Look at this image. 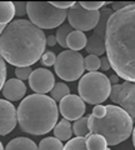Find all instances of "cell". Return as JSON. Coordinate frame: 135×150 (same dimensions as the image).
Segmentation results:
<instances>
[{"label":"cell","instance_id":"6da1fadb","mask_svg":"<svg viewBox=\"0 0 135 150\" xmlns=\"http://www.w3.org/2000/svg\"><path fill=\"white\" fill-rule=\"evenodd\" d=\"M105 51L116 75L124 81L135 83V3L109 18Z\"/></svg>","mask_w":135,"mask_h":150},{"label":"cell","instance_id":"7a4b0ae2","mask_svg":"<svg viewBox=\"0 0 135 150\" xmlns=\"http://www.w3.org/2000/svg\"><path fill=\"white\" fill-rule=\"evenodd\" d=\"M46 35L30 20L18 19L0 34V56L18 68L35 64L45 53Z\"/></svg>","mask_w":135,"mask_h":150},{"label":"cell","instance_id":"3957f363","mask_svg":"<svg viewBox=\"0 0 135 150\" xmlns=\"http://www.w3.org/2000/svg\"><path fill=\"white\" fill-rule=\"evenodd\" d=\"M18 123L24 133L44 135L52 131L58 123V105L52 98L31 94L21 100L16 110Z\"/></svg>","mask_w":135,"mask_h":150},{"label":"cell","instance_id":"277c9868","mask_svg":"<svg viewBox=\"0 0 135 150\" xmlns=\"http://www.w3.org/2000/svg\"><path fill=\"white\" fill-rule=\"evenodd\" d=\"M133 118L122 108L115 105L106 106L104 118H95L89 115V133L100 134L104 137L108 145H118L125 142L133 133Z\"/></svg>","mask_w":135,"mask_h":150},{"label":"cell","instance_id":"5b68a950","mask_svg":"<svg viewBox=\"0 0 135 150\" xmlns=\"http://www.w3.org/2000/svg\"><path fill=\"white\" fill-rule=\"evenodd\" d=\"M79 96L84 103L100 105L110 96L111 83L105 74L94 71L83 75L78 85Z\"/></svg>","mask_w":135,"mask_h":150},{"label":"cell","instance_id":"8992f818","mask_svg":"<svg viewBox=\"0 0 135 150\" xmlns=\"http://www.w3.org/2000/svg\"><path fill=\"white\" fill-rule=\"evenodd\" d=\"M26 11L30 23L39 29H54L68 18V10L55 8L49 1H29L26 3Z\"/></svg>","mask_w":135,"mask_h":150},{"label":"cell","instance_id":"52a82bcc","mask_svg":"<svg viewBox=\"0 0 135 150\" xmlns=\"http://www.w3.org/2000/svg\"><path fill=\"white\" fill-rule=\"evenodd\" d=\"M54 69L60 79L66 81H75L78 79H81L84 70H85L84 58L79 51H61L57 56Z\"/></svg>","mask_w":135,"mask_h":150},{"label":"cell","instance_id":"ba28073f","mask_svg":"<svg viewBox=\"0 0 135 150\" xmlns=\"http://www.w3.org/2000/svg\"><path fill=\"white\" fill-rule=\"evenodd\" d=\"M68 20L69 25L75 30L83 33L94 30L100 20V11L86 10L80 5V3H74V5L68 11Z\"/></svg>","mask_w":135,"mask_h":150},{"label":"cell","instance_id":"9c48e42d","mask_svg":"<svg viewBox=\"0 0 135 150\" xmlns=\"http://www.w3.org/2000/svg\"><path fill=\"white\" fill-rule=\"evenodd\" d=\"M113 14L110 9H103L100 11V20L93 30V34L88 38L86 51L89 55H103L105 53V38H106V25H108L109 18Z\"/></svg>","mask_w":135,"mask_h":150},{"label":"cell","instance_id":"30bf717a","mask_svg":"<svg viewBox=\"0 0 135 150\" xmlns=\"http://www.w3.org/2000/svg\"><path fill=\"white\" fill-rule=\"evenodd\" d=\"M110 99L135 119V83L124 81L111 86Z\"/></svg>","mask_w":135,"mask_h":150},{"label":"cell","instance_id":"8fae6325","mask_svg":"<svg viewBox=\"0 0 135 150\" xmlns=\"http://www.w3.org/2000/svg\"><path fill=\"white\" fill-rule=\"evenodd\" d=\"M29 85L35 94L45 95L46 93L52 91L55 85V76L49 69L39 68L33 70L29 78Z\"/></svg>","mask_w":135,"mask_h":150},{"label":"cell","instance_id":"7c38bea8","mask_svg":"<svg viewBox=\"0 0 135 150\" xmlns=\"http://www.w3.org/2000/svg\"><path fill=\"white\" fill-rule=\"evenodd\" d=\"M85 103L81 100L80 96L74 95V94H70V95L65 96L64 99L60 101L59 105V111L60 114L64 116V119L66 120H78L83 118L84 112H85Z\"/></svg>","mask_w":135,"mask_h":150},{"label":"cell","instance_id":"4fadbf2b","mask_svg":"<svg viewBox=\"0 0 135 150\" xmlns=\"http://www.w3.org/2000/svg\"><path fill=\"white\" fill-rule=\"evenodd\" d=\"M18 123L16 109L10 101L0 99V135H6L15 129Z\"/></svg>","mask_w":135,"mask_h":150},{"label":"cell","instance_id":"5bb4252c","mask_svg":"<svg viewBox=\"0 0 135 150\" xmlns=\"http://www.w3.org/2000/svg\"><path fill=\"white\" fill-rule=\"evenodd\" d=\"M1 93L8 101H18V100H21L25 96L26 86L21 80L16 78L9 79L4 84Z\"/></svg>","mask_w":135,"mask_h":150},{"label":"cell","instance_id":"9a60e30c","mask_svg":"<svg viewBox=\"0 0 135 150\" xmlns=\"http://www.w3.org/2000/svg\"><path fill=\"white\" fill-rule=\"evenodd\" d=\"M86 43H88L86 35L79 30H73L66 39V46L73 51H79L86 48Z\"/></svg>","mask_w":135,"mask_h":150},{"label":"cell","instance_id":"2e32d148","mask_svg":"<svg viewBox=\"0 0 135 150\" xmlns=\"http://www.w3.org/2000/svg\"><path fill=\"white\" fill-rule=\"evenodd\" d=\"M53 130H54V138H57L60 142H69L73 137V125L66 119L60 120Z\"/></svg>","mask_w":135,"mask_h":150},{"label":"cell","instance_id":"e0dca14e","mask_svg":"<svg viewBox=\"0 0 135 150\" xmlns=\"http://www.w3.org/2000/svg\"><path fill=\"white\" fill-rule=\"evenodd\" d=\"M4 150H38V146L31 139L20 137L9 142Z\"/></svg>","mask_w":135,"mask_h":150},{"label":"cell","instance_id":"ac0fdd59","mask_svg":"<svg viewBox=\"0 0 135 150\" xmlns=\"http://www.w3.org/2000/svg\"><path fill=\"white\" fill-rule=\"evenodd\" d=\"M15 16V6L11 1H0V25L5 26L13 21Z\"/></svg>","mask_w":135,"mask_h":150},{"label":"cell","instance_id":"d6986e66","mask_svg":"<svg viewBox=\"0 0 135 150\" xmlns=\"http://www.w3.org/2000/svg\"><path fill=\"white\" fill-rule=\"evenodd\" d=\"M86 140V148L88 150H106L108 149V143L104 137H101L100 134H91L89 133L88 137L85 138Z\"/></svg>","mask_w":135,"mask_h":150},{"label":"cell","instance_id":"ffe728a7","mask_svg":"<svg viewBox=\"0 0 135 150\" xmlns=\"http://www.w3.org/2000/svg\"><path fill=\"white\" fill-rule=\"evenodd\" d=\"M73 133L78 138H85L89 134V116H83L73 124Z\"/></svg>","mask_w":135,"mask_h":150},{"label":"cell","instance_id":"44dd1931","mask_svg":"<svg viewBox=\"0 0 135 150\" xmlns=\"http://www.w3.org/2000/svg\"><path fill=\"white\" fill-rule=\"evenodd\" d=\"M52 93V95H50V98L57 103V101H61L65 96L70 95V89H69V86L66 85V84L64 83H57L53 88V90L50 91Z\"/></svg>","mask_w":135,"mask_h":150},{"label":"cell","instance_id":"7402d4cb","mask_svg":"<svg viewBox=\"0 0 135 150\" xmlns=\"http://www.w3.org/2000/svg\"><path fill=\"white\" fill-rule=\"evenodd\" d=\"M38 150H64V145L57 138L49 137V138H44L39 143Z\"/></svg>","mask_w":135,"mask_h":150},{"label":"cell","instance_id":"603a6c76","mask_svg":"<svg viewBox=\"0 0 135 150\" xmlns=\"http://www.w3.org/2000/svg\"><path fill=\"white\" fill-rule=\"evenodd\" d=\"M71 31H73V28L69 24H64L60 28H58L55 38H57V41L60 44V46H63V48H68L66 46V39H68V36H69V34H70Z\"/></svg>","mask_w":135,"mask_h":150},{"label":"cell","instance_id":"cb8c5ba5","mask_svg":"<svg viewBox=\"0 0 135 150\" xmlns=\"http://www.w3.org/2000/svg\"><path fill=\"white\" fill-rule=\"evenodd\" d=\"M64 150H88L85 138L76 137L74 139H70L66 145H64Z\"/></svg>","mask_w":135,"mask_h":150},{"label":"cell","instance_id":"d4e9b609","mask_svg":"<svg viewBox=\"0 0 135 150\" xmlns=\"http://www.w3.org/2000/svg\"><path fill=\"white\" fill-rule=\"evenodd\" d=\"M84 67L86 70H89V73H94L98 69H100V59L96 55H88L84 59Z\"/></svg>","mask_w":135,"mask_h":150},{"label":"cell","instance_id":"484cf974","mask_svg":"<svg viewBox=\"0 0 135 150\" xmlns=\"http://www.w3.org/2000/svg\"><path fill=\"white\" fill-rule=\"evenodd\" d=\"M41 64L44 67H52V65H55V62H57V55H55L53 51H45L41 56Z\"/></svg>","mask_w":135,"mask_h":150},{"label":"cell","instance_id":"4316f807","mask_svg":"<svg viewBox=\"0 0 135 150\" xmlns=\"http://www.w3.org/2000/svg\"><path fill=\"white\" fill-rule=\"evenodd\" d=\"M33 73V69L30 67H26V68H16L15 69V76L16 79L19 80H26V79L30 78V75Z\"/></svg>","mask_w":135,"mask_h":150},{"label":"cell","instance_id":"83f0119b","mask_svg":"<svg viewBox=\"0 0 135 150\" xmlns=\"http://www.w3.org/2000/svg\"><path fill=\"white\" fill-rule=\"evenodd\" d=\"M106 3L104 1H80V5L86 9V10H91V11H95V10H99L101 6H104Z\"/></svg>","mask_w":135,"mask_h":150},{"label":"cell","instance_id":"f1b7e54d","mask_svg":"<svg viewBox=\"0 0 135 150\" xmlns=\"http://www.w3.org/2000/svg\"><path fill=\"white\" fill-rule=\"evenodd\" d=\"M5 81H6V65L4 59L0 56V91H1Z\"/></svg>","mask_w":135,"mask_h":150},{"label":"cell","instance_id":"f546056e","mask_svg":"<svg viewBox=\"0 0 135 150\" xmlns=\"http://www.w3.org/2000/svg\"><path fill=\"white\" fill-rule=\"evenodd\" d=\"M15 6V16H24L28 14L26 11V3L24 1H15L14 3Z\"/></svg>","mask_w":135,"mask_h":150},{"label":"cell","instance_id":"4dcf8cb0","mask_svg":"<svg viewBox=\"0 0 135 150\" xmlns=\"http://www.w3.org/2000/svg\"><path fill=\"white\" fill-rule=\"evenodd\" d=\"M93 115L95 116V118H104V116L106 115V106L105 105H96L94 106V109H93Z\"/></svg>","mask_w":135,"mask_h":150},{"label":"cell","instance_id":"1f68e13d","mask_svg":"<svg viewBox=\"0 0 135 150\" xmlns=\"http://www.w3.org/2000/svg\"><path fill=\"white\" fill-rule=\"evenodd\" d=\"M55 8L61 9V10H68V8L70 9L74 5V1H53L52 3Z\"/></svg>","mask_w":135,"mask_h":150},{"label":"cell","instance_id":"d6a6232c","mask_svg":"<svg viewBox=\"0 0 135 150\" xmlns=\"http://www.w3.org/2000/svg\"><path fill=\"white\" fill-rule=\"evenodd\" d=\"M131 3H129V1H123V3H113V10L114 11H119V10H122V9L124 8H127L129 6Z\"/></svg>","mask_w":135,"mask_h":150},{"label":"cell","instance_id":"836d02e7","mask_svg":"<svg viewBox=\"0 0 135 150\" xmlns=\"http://www.w3.org/2000/svg\"><path fill=\"white\" fill-rule=\"evenodd\" d=\"M111 67H110V63L106 56H104L103 59H100V69L104 70V71H106V70H109Z\"/></svg>","mask_w":135,"mask_h":150},{"label":"cell","instance_id":"e575fe53","mask_svg":"<svg viewBox=\"0 0 135 150\" xmlns=\"http://www.w3.org/2000/svg\"><path fill=\"white\" fill-rule=\"evenodd\" d=\"M57 38H55V35H48L46 36V44H48V46H54L55 44H57Z\"/></svg>","mask_w":135,"mask_h":150},{"label":"cell","instance_id":"d590c367","mask_svg":"<svg viewBox=\"0 0 135 150\" xmlns=\"http://www.w3.org/2000/svg\"><path fill=\"white\" fill-rule=\"evenodd\" d=\"M109 80H110V83H114V85H116V84H118V81H119V76H118L116 74H113V75L110 76Z\"/></svg>","mask_w":135,"mask_h":150},{"label":"cell","instance_id":"8d00e7d4","mask_svg":"<svg viewBox=\"0 0 135 150\" xmlns=\"http://www.w3.org/2000/svg\"><path fill=\"white\" fill-rule=\"evenodd\" d=\"M133 144H134V148H135V126L133 129Z\"/></svg>","mask_w":135,"mask_h":150},{"label":"cell","instance_id":"74e56055","mask_svg":"<svg viewBox=\"0 0 135 150\" xmlns=\"http://www.w3.org/2000/svg\"><path fill=\"white\" fill-rule=\"evenodd\" d=\"M4 29H5V26H3V25H0V34L4 31Z\"/></svg>","mask_w":135,"mask_h":150},{"label":"cell","instance_id":"f35d334b","mask_svg":"<svg viewBox=\"0 0 135 150\" xmlns=\"http://www.w3.org/2000/svg\"><path fill=\"white\" fill-rule=\"evenodd\" d=\"M0 150H4V146H3V144H1V142H0Z\"/></svg>","mask_w":135,"mask_h":150}]
</instances>
